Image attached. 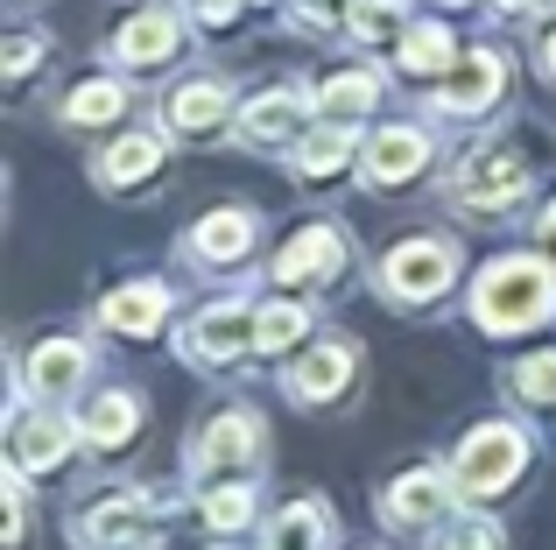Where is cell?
I'll use <instances>...</instances> for the list:
<instances>
[{
    "mask_svg": "<svg viewBox=\"0 0 556 550\" xmlns=\"http://www.w3.org/2000/svg\"><path fill=\"white\" fill-rule=\"evenodd\" d=\"M472 317L486 332H529V325H549L556 317V275L549 262H535V254H501V262H486L472 289Z\"/></svg>",
    "mask_w": 556,
    "mask_h": 550,
    "instance_id": "obj_1",
    "label": "cell"
},
{
    "mask_svg": "<svg viewBox=\"0 0 556 550\" xmlns=\"http://www.w3.org/2000/svg\"><path fill=\"white\" fill-rule=\"evenodd\" d=\"M521 466H529V438H521L515 424H479L472 438L458 445L451 480H458V495H501V487L521 480Z\"/></svg>",
    "mask_w": 556,
    "mask_h": 550,
    "instance_id": "obj_2",
    "label": "cell"
},
{
    "mask_svg": "<svg viewBox=\"0 0 556 550\" xmlns=\"http://www.w3.org/2000/svg\"><path fill=\"white\" fill-rule=\"evenodd\" d=\"M451 275H458V248H451V240H402V248L380 254V289H388L394 303L444 297Z\"/></svg>",
    "mask_w": 556,
    "mask_h": 550,
    "instance_id": "obj_3",
    "label": "cell"
},
{
    "mask_svg": "<svg viewBox=\"0 0 556 550\" xmlns=\"http://www.w3.org/2000/svg\"><path fill=\"white\" fill-rule=\"evenodd\" d=\"M451 198H458L465 212H507L529 198V163H521L515 149H479L458 163V184H451Z\"/></svg>",
    "mask_w": 556,
    "mask_h": 550,
    "instance_id": "obj_4",
    "label": "cell"
},
{
    "mask_svg": "<svg viewBox=\"0 0 556 550\" xmlns=\"http://www.w3.org/2000/svg\"><path fill=\"white\" fill-rule=\"evenodd\" d=\"M254 466H261V416L254 410L212 416V424H204V438H198V473L218 487V480H247Z\"/></svg>",
    "mask_w": 556,
    "mask_h": 550,
    "instance_id": "obj_5",
    "label": "cell"
},
{
    "mask_svg": "<svg viewBox=\"0 0 556 550\" xmlns=\"http://www.w3.org/2000/svg\"><path fill=\"white\" fill-rule=\"evenodd\" d=\"M254 332H261V311H247V303H212V311H198V325L184 332V353L198 360V367H226V360H240V353H261L254 346Z\"/></svg>",
    "mask_w": 556,
    "mask_h": 550,
    "instance_id": "obj_6",
    "label": "cell"
},
{
    "mask_svg": "<svg viewBox=\"0 0 556 550\" xmlns=\"http://www.w3.org/2000/svg\"><path fill=\"white\" fill-rule=\"evenodd\" d=\"M85 550H155V509L149 495H99L92 515L78 523Z\"/></svg>",
    "mask_w": 556,
    "mask_h": 550,
    "instance_id": "obj_7",
    "label": "cell"
},
{
    "mask_svg": "<svg viewBox=\"0 0 556 550\" xmlns=\"http://www.w3.org/2000/svg\"><path fill=\"white\" fill-rule=\"evenodd\" d=\"M71 438H78V430H71L64 416H50V410H14L8 416V466L14 473H56L71 459Z\"/></svg>",
    "mask_w": 556,
    "mask_h": 550,
    "instance_id": "obj_8",
    "label": "cell"
},
{
    "mask_svg": "<svg viewBox=\"0 0 556 550\" xmlns=\"http://www.w3.org/2000/svg\"><path fill=\"white\" fill-rule=\"evenodd\" d=\"M345 234L339 226H303L296 240H282V254H275V283H289V289H311V283H339V268H345Z\"/></svg>",
    "mask_w": 556,
    "mask_h": 550,
    "instance_id": "obj_9",
    "label": "cell"
},
{
    "mask_svg": "<svg viewBox=\"0 0 556 550\" xmlns=\"http://www.w3.org/2000/svg\"><path fill=\"white\" fill-rule=\"evenodd\" d=\"M501 92H507V64L493 50H465L458 64L444 71V85H437V107L458 113V121H472V113H486Z\"/></svg>",
    "mask_w": 556,
    "mask_h": 550,
    "instance_id": "obj_10",
    "label": "cell"
},
{
    "mask_svg": "<svg viewBox=\"0 0 556 550\" xmlns=\"http://www.w3.org/2000/svg\"><path fill=\"white\" fill-rule=\"evenodd\" d=\"M422 163H430V135H422V127H380L367 149H359V177H367L374 191L416 184Z\"/></svg>",
    "mask_w": 556,
    "mask_h": 550,
    "instance_id": "obj_11",
    "label": "cell"
},
{
    "mask_svg": "<svg viewBox=\"0 0 556 550\" xmlns=\"http://www.w3.org/2000/svg\"><path fill=\"white\" fill-rule=\"evenodd\" d=\"M113 57H121V64H135V71L169 64V57H184V22L169 8H141L135 22L113 36Z\"/></svg>",
    "mask_w": 556,
    "mask_h": 550,
    "instance_id": "obj_12",
    "label": "cell"
},
{
    "mask_svg": "<svg viewBox=\"0 0 556 550\" xmlns=\"http://www.w3.org/2000/svg\"><path fill=\"white\" fill-rule=\"evenodd\" d=\"M353 374H359V353L339 346V339H325L289 367V388H296V402H339L345 388H353Z\"/></svg>",
    "mask_w": 556,
    "mask_h": 550,
    "instance_id": "obj_13",
    "label": "cell"
},
{
    "mask_svg": "<svg viewBox=\"0 0 556 550\" xmlns=\"http://www.w3.org/2000/svg\"><path fill=\"white\" fill-rule=\"evenodd\" d=\"M85 374H92V346H85V339H42L36 353H28V388H36L42 402L71 396Z\"/></svg>",
    "mask_w": 556,
    "mask_h": 550,
    "instance_id": "obj_14",
    "label": "cell"
},
{
    "mask_svg": "<svg viewBox=\"0 0 556 550\" xmlns=\"http://www.w3.org/2000/svg\"><path fill=\"white\" fill-rule=\"evenodd\" d=\"M240 135L247 141H261V149H296L311 127H303V99L296 92H261V99H247L240 107Z\"/></svg>",
    "mask_w": 556,
    "mask_h": 550,
    "instance_id": "obj_15",
    "label": "cell"
},
{
    "mask_svg": "<svg viewBox=\"0 0 556 550\" xmlns=\"http://www.w3.org/2000/svg\"><path fill=\"white\" fill-rule=\"evenodd\" d=\"M163 317H169V289L163 283H127V289H113V297L99 303V325L121 332V339H149Z\"/></svg>",
    "mask_w": 556,
    "mask_h": 550,
    "instance_id": "obj_16",
    "label": "cell"
},
{
    "mask_svg": "<svg viewBox=\"0 0 556 550\" xmlns=\"http://www.w3.org/2000/svg\"><path fill=\"white\" fill-rule=\"evenodd\" d=\"M353 155H359L353 127H345V121H331V113H325V127H311V135L296 141V177H311V184H331V177H345V170H353Z\"/></svg>",
    "mask_w": 556,
    "mask_h": 550,
    "instance_id": "obj_17",
    "label": "cell"
},
{
    "mask_svg": "<svg viewBox=\"0 0 556 550\" xmlns=\"http://www.w3.org/2000/svg\"><path fill=\"white\" fill-rule=\"evenodd\" d=\"M451 509V480L444 473H408V480H394L388 487V501H380V515H388L394 529H416V523H430V515H444Z\"/></svg>",
    "mask_w": 556,
    "mask_h": 550,
    "instance_id": "obj_18",
    "label": "cell"
},
{
    "mask_svg": "<svg viewBox=\"0 0 556 550\" xmlns=\"http://www.w3.org/2000/svg\"><path fill=\"white\" fill-rule=\"evenodd\" d=\"M226 113H232L226 85H218V78H198V85H184V92H169L163 121H169V135H218V127H226Z\"/></svg>",
    "mask_w": 556,
    "mask_h": 550,
    "instance_id": "obj_19",
    "label": "cell"
},
{
    "mask_svg": "<svg viewBox=\"0 0 556 550\" xmlns=\"http://www.w3.org/2000/svg\"><path fill=\"white\" fill-rule=\"evenodd\" d=\"M190 248H198V262H240L247 248H254V212H240V205H218V212H204L198 220V234H190Z\"/></svg>",
    "mask_w": 556,
    "mask_h": 550,
    "instance_id": "obj_20",
    "label": "cell"
},
{
    "mask_svg": "<svg viewBox=\"0 0 556 550\" xmlns=\"http://www.w3.org/2000/svg\"><path fill=\"white\" fill-rule=\"evenodd\" d=\"M135 430H141V402L121 396V388H113V396H92V410L78 416V438L99 445V452H121Z\"/></svg>",
    "mask_w": 556,
    "mask_h": 550,
    "instance_id": "obj_21",
    "label": "cell"
},
{
    "mask_svg": "<svg viewBox=\"0 0 556 550\" xmlns=\"http://www.w3.org/2000/svg\"><path fill=\"white\" fill-rule=\"evenodd\" d=\"M458 57H465V50L451 42V22H416V28H402V71H416V78H444Z\"/></svg>",
    "mask_w": 556,
    "mask_h": 550,
    "instance_id": "obj_22",
    "label": "cell"
},
{
    "mask_svg": "<svg viewBox=\"0 0 556 550\" xmlns=\"http://www.w3.org/2000/svg\"><path fill=\"white\" fill-rule=\"evenodd\" d=\"M155 163H163V135H127V141H113V149L99 155V184L127 191V184L155 177Z\"/></svg>",
    "mask_w": 556,
    "mask_h": 550,
    "instance_id": "obj_23",
    "label": "cell"
},
{
    "mask_svg": "<svg viewBox=\"0 0 556 550\" xmlns=\"http://www.w3.org/2000/svg\"><path fill=\"white\" fill-rule=\"evenodd\" d=\"M317 107L331 113V121H359L367 107H380V71H331L325 85H317Z\"/></svg>",
    "mask_w": 556,
    "mask_h": 550,
    "instance_id": "obj_24",
    "label": "cell"
},
{
    "mask_svg": "<svg viewBox=\"0 0 556 550\" xmlns=\"http://www.w3.org/2000/svg\"><path fill=\"white\" fill-rule=\"evenodd\" d=\"M325 537H331L325 509H317V501H289L282 523L268 529V550H325Z\"/></svg>",
    "mask_w": 556,
    "mask_h": 550,
    "instance_id": "obj_25",
    "label": "cell"
},
{
    "mask_svg": "<svg viewBox=\"0 0 556 550\" xmlns=\"http://www.w3.org/2000/svg\"><path fill=\"white\" fill-rule=\"evenodd\" d=\"M121 113H127V92L113 78H92L64 99V121H78V127H106V121H121Z\"/></svg>",
    "mask_w": 556,
    "mask_h": 550,
    "instance_id": "obj_26",
    "label": "cell"
},
{
    "mask_svg": "<svg viewBox=\"0 0 556 550\" xmlns=\"http://www.w3.org/2000/svg\"><path fill=\"white\" fill-rule=\"evenodd\" d=\"M204 523L226 529V537L247 529V523H254V487H247V480H218L212 495H204Z\"/></svg>",
    "mask_w": 556,
    "mask_h": 550,
    "instance_id": "obj_27",
    "label": "cell"
},
{
    "mask_svg": "<svg viewBox=\"0 0 556 550\" xmlns=\"http://www.w3.org/2000/svg\"><path fill=\"white\" fill-rule=\"evenodd\" d=\"M303 332H311V311H303V303H268V311H261L254 346H261V353H289Z\"/></svg>",
    "mask_w": 556,
    "mask_h": 550,
    "instance_id": "obj_28",
    "label": "cell"
},
{
    "mask_svg": "<svg viewBox=\"0 0 556 550\" xmlns=\"http://www.w3.org/2000/svg\"><path fill=\"white\" fill-rule=\"evenodd\" d=\"M402 28V0H353L345 8V36L353 42H380V36H394Z\"/></svg>",
    "mask_w": 556,
    "mask_h": 550,
    "instance_id": "obj_29",
    "label": "cell"
},
{
    "mask_svg": "<svg viewBox=\"0 0 556 550\" xmlns=\"http://www.w3.org/2000/svg\"><path fill=\"white\" fill-rule=\"evenodd\" d=\"M430 550H501V529H493L486 515H451Z\"/></svg>",
    "mask_w": 556,
    "mask_h": 550,
    "instance_id": "obj_30",
    "label": "cell"
},
{
    "mask_svg": "<svg viewBox=\"0 0 556 550\" xmlns=\"http://www.w3.org/2000/svg\"><path fill=\"white\" fill-rule=\"evenodd\" d=\"M515 396L521 402H556V353H535L515 367Z\"/></svg>",
    "mask_w": 556,
    "mask_h": 550,
    "instance_id": "obj_31",
    "label": "cell"
},
{
    "mask_svg": "<svg viewBox=\"0 0 556 550\" xmlns=\"http://www.w3.org/2000/svg\"><path fill=\"white\" fill-rule=\"evenodd\" d=\"M36 64H42V36H8L0 42V71H8V78H28Z\"/></svg>",
    "mask_w": 556,
    "mask_h": 550,
    "instance_id": "obj_32",
    "label": "cell"
},
{
    "mask_svg": "<svg viewBox=\"0 0 556 550\" xmlns=\"http://www.w3.org/2000/svg\"><path fill=\"white\" fill-rule=\"evenodd\" d=\"M198 14L212 28H232V22H240V0H198Z\"/></svg>",
    "mask_w": 556,
    "mask_h": 550,
    "instance_id": "obj_33",
    "label": "cell"
},
{
    "mask_svg": "<svg viewBox=\"0 0 556 550\" xmlns=\"http://www.w3.org/2000/svg\"><path fill=\"white\" fill-rule=\"evenodd\" d=\"M543 78H556V28L543 36Z\"/></svg>",
    "mask_w": 556,
    "mask_h": 550,
    "instance_id": "obj_34",
    "label": "cell"
},
{
    "mask_svg": "<svg viewBox=\"0 0 556 550\" xmlns=\"http://www.w3.org/2000/svg\"><path fill=\"white\" fill-rule=\"evenodd\" d=\"M543 248H549V262H556V205L543 212Z\"/></svg>",
    "mask_w": 556,
    "mask_h": 550,
    "instance_id": "obj_35",
    "label": "cell"
},
{
    "mask_svg": "<svg viewBox=\"0 0 556 550\" xmlns=\"http://www.w3.org/2000/svg\"><path fill=\"white\" fill-rule=\"evenodd\" d=\"M501 8H507V14H529V8H543V0H501Z\"/></svg>",
    "mask_w": 556,
    "mask_h": 550,
    "instance_id": "obj_36",
    "label": "cell"
},
{
    "mask_svg": "<svg viewBox=\"0 0 556 550\" xmlns=\"http://www.w3.org/2000/svg\"><path fill=\"white\" fill-rule=\"evenodd\" d=\"M451 8H465V0H451Z\"/></svg>",
    "mask_w": 556,
    "mask_h": 550,
    "instance_id": "obj_37",
    "label": "cell"
}]
</instances>
